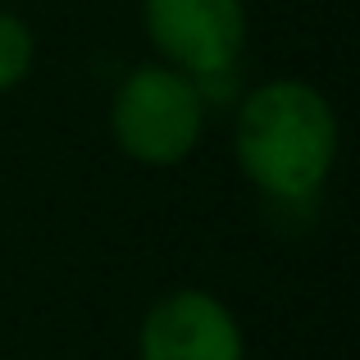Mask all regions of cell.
<instances>
[{"label": "cell", "instance_id": "6da1fadb", "mask_svg": "<svg viewBox=\"0 0 360 360\" xmlns=\"http://www.w3.org/2000/svg\"><path fill=\"white\" fill-rule=\"evenodd\" d=\"M242 174L274 201H310L333 174L338 115L319 87L301 78L260 82L233 128Z\"/></svg>", "mask_w": 360, "mask_h": 360}, {"label": "cell", "instance_id": "7a4b0ae2", "mask_svg": "<svg viewBox=\"0 0 360 360\" xmlns=\"http://www.w3.org/2000/svg\"><path fill=\"white\" fill-rule=\"evenodd\" d=\"M205 128V96L187 73L169 64H141L119 82L110 105V132L137 165L169 169L187 160Z\"/></svg>", "mask_w": 360, "mask_h": 360}, {"label": "cell", "instance_id": "3957f363", "mask_svg": "<svg viewBox=\"0 0 360 360\" xmlns=\"http://www.w3.org/2000/svg\"><path fill=\"white\" fill-rule=\"evenodd\" d=\"M141 18L169 69L187 73L201 91L233 78L246 46L242 0H146Z\"/></svg>", "mask_w": 360, "mask_h": 360}, {"label": "cell", "instance_id": "277c9868", "mask_svg": "<svg viewBox=\"0 0 360 360\" xmlns=\"http://www.w3.org/2000/svg\"><path fill=\"white\" fill-rule=\"evenodd\" d=\"M141 360H242L238 319L210 292H169L141 324Z\"/></svg>", "mask_w": 360, "mask_h": 360}, {"label": "cell", "instance_id": "5b68a950", "mask_svg": "<svg viewBox=\"0 0 360 360\" xmlns=\"http://www.w3.org/2000/svg\"><path fill=\"white\" fill-rule=\"evenodd\" d=\"M32 60H37L32 27L18 14H5V9H0V91H14L18 82L32 73Z\"/></svg>", "mask_w": 360, "mask_h": 360}]
</instances>
